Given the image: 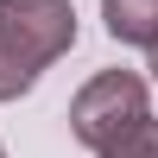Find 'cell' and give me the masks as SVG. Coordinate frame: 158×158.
Wrapping results in <instances>:
<instances>
[{
    "label": "cell",
    "instance_id": "obj_6",
    "mask_svg": "<svg viewBox=\"0 0 158 158\" xmlns=\"http://www.w3.org/2000/svg\"><path fill=\"white\" fill-rule=\"evenodd\" d=\"M0 158H6V152H0Z\"/></svg>",
    "mask_w": 158,
    "mask_h": 158
},
{
    "label": "cell",
    "instance_id": "obj_1",
    "mask_svg": "<svg viewBox=\"0 0 158 158\" xmlns=\"http://www.w3.org/2000/svg\"><path fill=\"white\" fill-rule=\"evenodd\" d=\"M76 44L70 0H0V101H19Z\"/></svg>",
    "mask_w": 158,
    "mask_h": 158
},
{
    "label": "cell",
    "instance_id": "obj_3",
    "mask_svg": "<svg viewBox=\"0 0 158 158\" xmlns=\"http://www.w3.org/2000/svg\"><path fill=\"white\" fill-rule=\"evenodd\" d=\"M101 19L120 44H158V0H101Z\"/></svg>",
    "mask_w": 158,
    "mask_h": 158
},
{
    "label": "cell",
    "instance_id": "obj_2",
    "mask_svg": "<svg viewBox=\"0 0 158 158\" xmlns=\"http://www.w3.org/2000/svg\"><path fill=\"white\" fill-rule=\"evenodd\" d=\"M146 82H139L133 70H101V76H89L82 89H76V101H70V133H76V146H89V152H108L120 133H133L139 120H146Z\"/></svg>",
    "mask_w": 158,
    "mask_h": 158
},
{
    "label": "cell",
    "instance_id": "obj_4",
    "mask_svg": "<svg viewBox=\"0 0 158 158\" xmlns=\"http://www.w3.org/2000/svg\"><path fill=\"white\" fill-rule=\"evenodd\" d=\"M95 158H158V120L146 114V120H139L133 133H120L108 152H95Z\"/></svg>",
    "mask_w": 158,
    "mask_h": 158
},
{
    "label": "cell",
    "instance_id": "obj_5",
    "mask_svg": "<svg viewBox=\"0 0 158 158\" xmlns=\"http://www.w3.org/2000/svg\"><path fill=\"white\" fill-rule=\"evenodd\" d=\"M146 51H152V76H158V44H146Z\"/></svg>",
    "mask_w": 158,
    "mask_h": 158
}]
</instances>
